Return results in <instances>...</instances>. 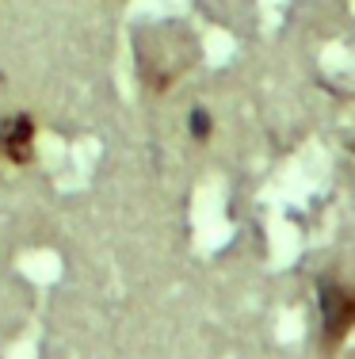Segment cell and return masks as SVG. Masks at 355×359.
Listing matches in <instances>:
<instances>
[{
	"label": "cell",
	"instance_id": "1",
	"mask_svg": "<svg viewBox=\"0 0 355 359\" xmlns=\"http://www.w3.org/2000/svg\"><path fill=\"white\" fill-rule=\"evenodd\" d=\"M168 46H172V42H165V23H160V27H146V31L134 35L138 81L146 84L153 96H165V92L180 81V73L195 62V42L191 39L183 42V46H176L172 54H168Z\"/></svg>",
	"mask_w": 355,
	"mask_h": 359
},
{
	"label": "cell",
	"instance_id": "2",
	"mask_svg": "<svg viewBox=\"0 0 355 359\" xmlns=\"http://www.w3.org/2000/svg\"><path fill=\"white\" fill-rule=\"evenodd\" d=\"M317 306H321V355H336L355 325V294L344 279L321 276Z\"/></svg>",
	"mask_w": 355,
	"mask_h": 359
},
{
	"label": "cell",
	"instance_id": "3",
	"mask_svg": "<svg viewBox=\"0 0 355 359\" xmlns=\"http://www.w3.org/2000/svg\"><path fill=\"white\" fill-rule=\"evenodd\" d=\"M0 157L8 165H31L35 161V118L27 111L0 118Z\"/></svg>",
	"mask_w": 355,
	"mask_h": 359
},
{
	"label": "cell",
	"instance_id": "4",
	"mask_svg": "<svg viewBox=\"0 0 355 359\" xmlns=\"http://www.w3.org/2000/svg\"><path fill=\"white\" fill-rule=\"evenodd\" d=\"M188 134H191L195 142H207L210 134H214V118H210V111L202 107V104L191 107V115H188Z\"/></svg>",
	"mask_w": 355,
	"mask_h": 359
}]
</instances>
